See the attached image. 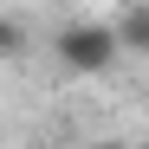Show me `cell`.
<instances>
[{"label": "cell", "instance_id": "cell-1", "mask_svg": "<svg viewBox=\"0 0 149 149\" xmlns=\"http://www.w3.org/2000/svg\"><path fill=\"white\" fill-rule=\"evenodd\" d=\"M52 58H58L65 78H104V71H117V58H123L117 26L110 19H65L52 33Z\"/></svg>", "mask_w": 149, "mask_h": 149}, {"label": "cell", "instance_id": "cell-2", "mask_svg": "<svg viewBox=\"0 0 149 149\" xmlns=\"http://www.w3.org/2000/svg\"><path fill=\"white\" fill-rule=\"evenodd\" d=\"M110 26H117V45H123L130 58H149V0H130Z\"/></svg>", "mask_w": 149, "mask_h": 149}, {"label": "cell", "instance_id": "cell-3", "mask_svg": "<svg viewBox=\"0 0 149 149\" xmlns=\"http://www.w3.org/2000/svg\"><path fill=\"white\" fill-rule=\"evenodd\" d=\"M26 45H33L26 19H19V13H0V58H26Z\"/></svg>", "mask_w": 149, "mask_h": 149}]
</instances>
